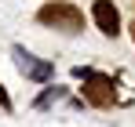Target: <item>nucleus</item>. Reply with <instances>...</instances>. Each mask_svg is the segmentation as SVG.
<instances>
[{"label": "nucleus", "mask_w": 135, "mask_h": 127, "mask_svg": "<svg viewBox=\"0 0 135 127\" xmlns=\"http://www.w3.org/2000/svg\"><path fill=\"white\" fill-rule=\"evenodd\" d=\"M37 22L59 29V33H80L84 29V11L77 4H69V0H47L37 11Z\"/></svg>", "instance_id": "nucleus-1"}, {"label": "nucleus", "mask_w": 135, "mask_h": 127, "mask_svg": "<svg viewBox=\"0 0 135 127\" xmlns=\"http://www.w3.org/2000/svg\"><path fill=\"white\" fill-rule=\"evenodd\" d=\"M84 98H88L95 109H110L113 102H117V91H113V80L110 76H102V73H88L84 76Z\"/></svg>", "instance_id": "nucleus-2"}, {"label": "nucleus", "mask_w": 135, "mask_h": 127, "mask_svg": "<svg viewBox=\"0 0 135 127\" xmlns=\"http://www.w3.org/2000/svg\"><path fill=\"white\" fill-rule=\"evenodd\" d=\"M91 18L99 25V33H106V36H117L120 33V11H117L113 0H95L91 4Z\"/></svg>", "instance_id": "nucleus-3"}, {"label": "nucleus", "mask_w": 135, "mask_h": 127, "mask_svg": "<svg viewBox=\"0 0 135 127\" xmlns=\"http://www.w3.org/2000/svg\"><path fill=\"white\" fill-rule=\"evenodd\" d=\"M11 55H15V62H18V69H22V76H29V80L44 84V80H51V76H55V69H51L47 62H37V58H33V55H29L26 47H15Z\"/></svg>", "instance_id": "nucleus-4"}, {"label": "nucleus", "mask_w": 135, "mask_h": 127, "mask_svg": "<svg viewBox=\"0 0 135 127\" xmlns=\"http://www.w3.org/2000/svg\"><path fill=\"white\" fill-rule=\"evenodd\" d=\"M51 98H62V91H59V87H47L44 94H40V98H37V109H44L47 102H51Z\"/></svg>", "instance_id": "nucleus-5"}, {"label": "nucleus", "mask_w": 135, "mask_h": 127, "mask_svg": "<svg viewBox=\"0 0 135 127\" xmlns=\"http://www.w3.org/2000/svg\"><path fill=\"white\" fill-rule=\"evenodd\" d=\"M0 105L11 113V94H7V87H4V84H0Z\"/></svg>", "instance_id": "nucleus-6"}, {"label": "nucleus", "mask_w": 135, "mask_h": 127, "mask_svg": "<svg viewBox=\"0 0 135 127\" xmlns=\"http://www.w3.org/2000/svg\"><path fill=\"white\" fill-rule=\"evenodd\" d=\"M128 29H132V44H135V22H132V25H128Z\"/></svg>", "instance_id": "nucleus-7"}]
</instances>
